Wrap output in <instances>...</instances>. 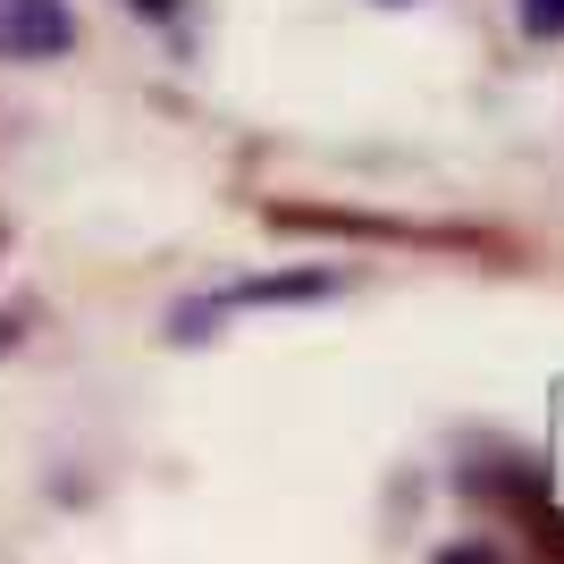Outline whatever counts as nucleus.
Wrapping results in <instances>:
<instances>
[{"label":"nucleus","instance_id":"nucleus-1","mask_svg":"<svg viewBox=\"0 0 564 564\" xmlns=\"http://www.w3.org/2000/svg\"><path fill=\"white\" fill-rule=\"evenodd\" d=\"M270 228L286 236H354V245H422V253H514L489 228H430V219H379V212H321V203H270Z\"/></svg>","mask_w":564,"mask_h":564},{"label":"nucleus","instance_id":"nucleus-2","mask_svg":"<svg viewBox=\"0 0 564 564\" xmlns=\"http://www.w3.org/2000/svg\"><path fill=\"white\" fill-rule=\"evenodd\" d=\"M76 43L68 0H0V59H59Z\"/></svg>","mask_w":564,"mask_h":564},{"label":"nucleus","instance_id":"nucleus-3","mask_svg":"<svg viewBox=\"0 0 564 564\" xmlns=\"http://www.w3.org/2000/svg\"><path fill=\"white\" fill-rule=\"evenodd\" d=\"M312 295H337L329 270H304V279H245V286H228L219 304H312Z\"/></svg>","mask_w":564,"mask_h":564},{"label":"nucleus","instance_id":"nucleus-4","mask_svg":"<svg viewBox=\"0 0 564 564\" xmlns=\"http://www.w3.org/2000/svg\"><path fill=\"white\" fill-rule=\"evenodd\" d=\"M522 34L556 43V34H564V0H522Z\"/></svg>","mask_w":564,"mask_h":564},{"label":"nucleus","instance_id":"nucleus-5","mask_svg":"<svg viewBox=\"0 0 564 564\" xmlns=\"http://www.w3.org/2000/svg\"><path fill=\"white\" fill-rule=\"evenodd\" d=\"M143 18H177V9H186V0H135Z\"/></svg>","mask_w":564,"mask_h":564}]
</instances>
